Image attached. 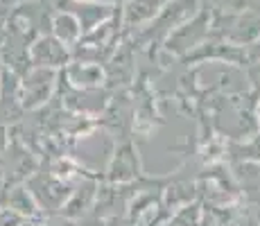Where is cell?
Segmentation results:
<instances>
[{"instance_id": "cell-1", "label": "cell", "mask_w": 260, "mask_h": 226, "mask_svg": "<svg viewBox=\"0 0 260 226\" xmlns=\"http://www.w3.org/2000/svg\"><path fill=\"white\" fill-rule=\"evenodd\" d=\"M136 177H138L136 149H134L132 143H124L116 152V160H113V168H111V179L118 181V183H127V181H132Z\"/></svg>"}, {"instance_id": "cell-2", "label": "cell", "mask_w": 260, "mask_h": 226, "mask_svg": "<svg viewBox=\"0 0 260 226\" xmlns=\"http://www.w3.org/2000/svg\"><path fill=\"white\" fill-rule=\"evenodd\" d=\"M199 219H202V213H199V206L192 204V206H186L181 208V213L174 215V219L170 222V226H197Z\"/></svg>"}, {"instance_id": "cell-3", "label": "cell", "mask_w": 260, "mask_h": 226, "mask_svg": "<svg viewBox=\"0 0 260 226\" xmlns=\"http://www.w3.org/2000/svg\"><path fill=\"white\" fill-rule=\"evenodd\" d=\"M258 118H260V107H258Z\"/></svg>"}, {"instance_id": "cell-4", "label": "cell", "mask_w": 260, "mask_h": 226, "mask_svg": "<svg viewBox=\"0 0 260 226\" xmlns=\"http://www.w3.org/2000/svg\"><path fill=\"white\" fill-rule=\"evenodd\" d=\"M127 226H129V224H127Z\"/></svg>"}]
</instances>
